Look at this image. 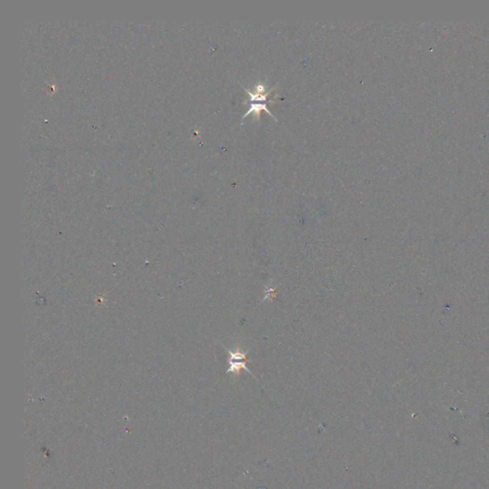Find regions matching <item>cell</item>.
Instances as JSON below:
<instances>
[{
  "instance_id": "obj_1",
  "label": "cell",
  "mask_w": 489,
  "mask_h": 489,
  "mask_svg": "<svg viewBox=\"0 0 489 489\" xmlns=\"http://www.w3.org/2000/svg\"><path fill=\"white\" fill-rule=\"evenodd\" d=\"M228 352L229 353V359H228L229 368H228V373H232V374L238 375L240 371L242 369H244V370H246V372L250 373L251 375V372H250V369L247 367V363H246L248 360L247 353H243L240 351L232 352L229 350H228Z\"/></svg>"
},
{
  "instance_id": "obj_2",
  "label": "cell",
  "mask_w": 489,
  "mask_h": 489,
  "mask_svg": "<svg viewBox=\"0 0 489 489\" xmlns=\"http://www.w3.org/2000/svg\"><path fill=\"white\" fill-rule=\"evenodd\" d=\"M262 110L266 111V112L269 114V116H271L273 119L276 120V119H275V117L273 116V113H272V112H271V111L268 109V107H267V103H250L249 110L246 112V114L243 116V118H242V119L244 120L246 117H248V116L251 114V113H254V114H256L257 116H258V117H259V116H260V112H261Z\"/></svg>"
},
{
  "instance_id": "obj_3",
  "label": "cell",
  "mask_w": 489,
  "mask_h": 489,
  "mask_svg": "<svg viewBox=\"0 0 489 489\" xmlns=\"http://www.w3.org/2000/svg\"><path fill=\"white\" fill-rule=\"evenodd\" d=\"M275 294L276 293H275V290L274 289H273L272 287H268L266 289V296L264 297V300L268 299V297H270V299H273V296H275Z\"/></svg>"
}]
</instances>
